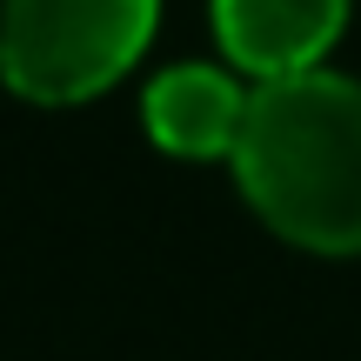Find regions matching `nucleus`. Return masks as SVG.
Instances as JSON below:
<instances>
[{
	"label": "nucleus",
	"mask_w": 361,
	"mask_h": 361,
	"mask_svg": "<svg viewBox=\"0 0 361 361\" xmlns=\"http://www.w3.org/2000/svg\"><path fill=\"white\" fill-rule=\"evenodd\" d=\"M234 174L281 241L361 255V80L328 67L261 80L247 94Z\"/></svg>",
	"instance_id": "obj_1"
},
{
	"label": "nucleus",
	"mask_w": 361,
	"mask_h": 361,
	"mask_svg": "<svg viewBox=\"0 0 361 361\" xmlns=\"http://www.w3.org/2000/svg\"><path fill=\"white\" fill-rule=\"evenodd\" d=\"M161 0H7L0 80L34 107H80L147 54Z\"/></svg>",
	"instance_id": "obj_2"
},
{
	"label": "nucleus",
	"mask_w": 361,
	"mask_h": 361,
	"mask_svg": "<svg viewBox=\"0 0 361 361\" xmlns=\"http://www.w3.org/2000/svg\"><path fill=\"white\" fill-rule=\"evenodd\" d=\"M207 20L228 67L261 87L322 67L348 27V0H207Z\"/></svg>",
	"instance_id": "obj_3"
},
{
	"label": "nucleus",
	"mask_w": 361,
	"mask_h": 361,
	"mask_svg": "<svg viewBox=\"0 0 361 361\" xmlns=\"http://www.w3.org/2000/svg\"><path fill=\"white\" fill-rule=\"evenodd\" d=\"M247 94L255 87H241V74L188 61V67L154 74L141 114H147L154 147H168V154H180V161H234V141H241V121H247Z\"/></svg>",
	"instance_id": "obj_4"
}]
</instances>
